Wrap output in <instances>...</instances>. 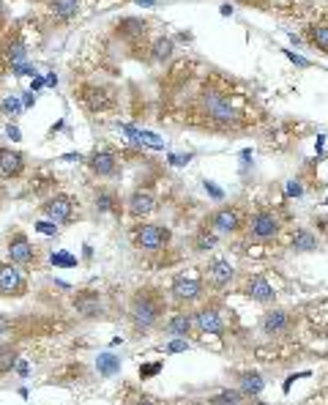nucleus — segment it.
Masks as SVG:
<instances>
[{
  "label": "nucleus",
  "instance_id": "27",
  "mask_svg": "<svg viewBox=\"0 0 328 405\" xmlns=\"http://www.w3.org/2000/svg\"><path fill=\"white\" fill-rule=\"evenodd\" d=\"M290 249H293V252H315V249H318V239H315V233L298 228V230L293 233V239H290Z\"/></svg>",
  "mask_w": 328,
  "mask_h": 405
},
{
  "label": "nucleus",
  "instance_id": "9",
  "mask_svg": "<svg viewBox=\"0 0 328 405\" xmlns=\"http://www.w3.org/2000/svg\"><path fill=\"white\" fill-rule=\"evenodd\" d=\"M8 263L14 266H36V246L22 230H14L8 239Z\"/></svg>",
  "mask_w": 328,
  "mask_h": 405
},
{
  "label": "nucleus",
  "instance_id": "26",
  "mask_svg": "<svg viewBox=\"0 0 328 405\" xmlns=\"http://www.w3.org/2000/svg\"><path fill=\"white\" fill-rule=\"evenodd\" d=\"M93 203H96V211L99 214H121V200L110 189H99Z\"/></svg>",
  "mask_w": 328,
  "mask_h": 405
},
{
  "label": "nucleus",
  "instance_id": "17",
  "mask_svg": "<svg viewBox=\"0 0 328 405\" xmlns=\"http://www.w3.org/2000/svg\"><path fill=\"white\" fill-rule=\"evenodd\" d=\"M115 33L123 39V41H140L148 36V22L140 19V17H123L115 22Z\"/></svg>",
  "mask_w": 328,
  "mask_h": 405
},
{
  "label": "nucleus",
  "instance_id": "4",
  "mask_svg": "<svg viewBox=\"0 0 328 405\" xmlns=\"http://www.w3.org/2000/svg\"><path fill=\"white\" fill-rule=\"evenodd\" d=\"M134 246L137 249H145V252H159L164 249L170 239H172V233H170V228H164V225H154V222H145V225H137L134 228Z\"/></svg>",
  "mask_w": 328,
  "mask_h": 405
},
{
  "label": "nucleus",
  "instance_id": "45",
  "mask_svg": "<svg viewBox=\"0 0 328 405\" xmlns=\"http://www.w3.org/2000/svg\"><path fill=\"white\" fill-rule=\"evenodd\" d=\"M238 3H246V6H254V8H268L271 0H238Z\"/></svg>",
  "mask_w": 328,
  "mask_h": 405
},
{
  "label": "nucleus",
  "instance_id": "16",
  "mask_svg": "<svg viewBox=\"0 0 328 405\" xmlns=\"http://www.w3.org/2000/svg\"><path fill=\"white\" fill-rule=\"evenodd\" d=\"M244 293L249 299H254V302H260V304H271L274 299H276V290H274V285L265 279V277H260V274H254V277H249L244 282Z\"/></svg>",
  "mask_w": 328,
  "mask_h": 405
},
{
  "label": "nucleus",
  "instance_id": "22",
  "mask_svg": "<svg viewBox=\"0 0 328 405\" xmlns=\"http://www.w3.org/2000/svg\"><path fill=\"white\" fill-rule=\"evenodd\" d=\"M192 315H186V313H175V315H170L167 321H164V334L167 337H172V339H183V337H189L192 334Z\"/></svg>",
  "mask_w": 328,
  "mask_h": 405
},
{
  "label": "nucleus",
  "instance_id": "53",
  "mask_svg": "<svg viewBox=\"0 0 328 405\" xmlns=\"http://www.w3.org/2000/svg\"><path fill=\"white\" fill-rule=\"evenodd\" d=\"M0 19H3V0H0Z\"/></svg>",
  "mask_w": 328,
  "mask_h": 405
},
{
  "label": "nucleus",
  "instance_id": "33",
  "mask_svg": "<svg viewBox=\"0 0 328 405\" xmlns=\"http://www.w3.org/2000/svg\"><path fill=\"white\" fill-rule=\"evenodd\" d=\"M126 405H159L156 403V397H151V395H137V392H126Z\"/></svg>",
  "mask_w": 328,
  "mask_h": 405
},
{
  "label": "nucleus",
  "instance_id": "2",
  "mask_svg": "<svg viewBox=\"0 0 328 405\" xmlns=\"http://www.w3.org/2000/svg\"><path fill=\"white\" fill-rule=\"evenodd\" d=\"M167 302L159 293V288H140L134 290L132 302H129V324L134 328V334H145L162 321Z\"/></svg>",
  "mask_w": 328,
  "mask_h": 405
},
{
  "label": "nucleus",
  "instance_id": "48",
  "mask_svg": "<svg viewBox=\"0 0 328 405\" xmlns=\"http://www.w3.org/2000/svg\"><path fill=\"white\" fill-rule=\"evenodd\" d=\"M6 135H8V137H11L14 143H17V140H22V137H19V129H17V126H8V129H6Z\"/></svg>",
  "mask_w": 328,
  "mask_h": 405
},
{
  "label": "nucleus",
  "instance_id": "14",
  "mask_svg": "<svg viewBox=\"0 0 328 405\" xmlns=\"http://www.w3.org/2000/svg\"><path fill=\"white\" fill-rule=\"evenodd\" d=\"M0 58H3V63H6L8 69L17 66V63H25V61H28V44L22 41L19 33L8 36V39L0 44Z\"/></svg>",
  "mask_w": 328,
  "mask_h": 405
},
{
  "label": "nucleus",
  "instance_id": "52",
  "mask_svg": "<svg viewBox=\"0 0 328 405\" xmlns=\"http://www.w3.org/2000/svg\"><path fill=\"white\" fill-rule=\"evenodd\" d=\"M249 405H271V403H265V400H257V397H252V403Z\"/></svg>",
  "mask_w": 328,
  "mask_h": 405
},
{
  "label": "nucleus",
  "instance_id": "7",
  "mask_svg": "<svg viewBox=\"0 0 328 405\" xmlns=\"http://www.w3.org/2000/svg\"><path fill=\"white\" fill-rule=\"evenodd\" d=\"M74 208H77V203H74L72 195H55L47 203H41L44 217L50 222H55V225H69L74 219Z\"/></svg>",
  "mask_w": 328,
  "mask_h": 405
},
{
  "label": "nucleus",
  "instance_id": "39",
  "mask_svg": "<svg viewBox=\"0 0 328 405\" xmlns=\"http://www.w3.org/2000/svg\"><path fill=\"white\" fill-rule=\"evenodd\" d=\"M203 186H205V192L214 197V200H222L225 197V192H222V186H216L214 181H203Z\"/></svg>",
  "mask_w": 328,
  "mask_h": 405
},
{
  "label": "nucleus",
  "instance_id": "10",
  "mask_svg": "<svg viewBox=\"0 0 328 405\" xmlns=\"http://www.w3.org/2000/svg\"><path fill=\"white\" fill-rule=\"evenodd\" d=\"M28 293V282L14 263H0V296L19 299Z\"/></svg>",
  "mask_w": 328,
  "mask_h": 405
},
{
  "label": "nucleus",
  "instance_id": "24",
  "mask_svg": "<svg viewBox=\"0 0 328 405\" xmlns=\"http://www.w3.org/2000/svg\"><path fill=\"white\" fill-rule=\"evenodd\" d=\"M263 389H265V381H263L260 373H254V370L241 373V378H238V392H241L244 397H260Z\"/></svg>",
  "mask_w": 328,
  "mask_h": 405
},
{
  "label": "nucleus",
  "instance_id": "42",
  "mask_svg": "<svg viewBox=\"0 0 328 405\" xmlns=\"http://www.w3.org/2000/svg\"><path fill=\"white\" fill-rule=\"evenodd\" d=\"M307 405H328V389L318 392L315 397H309V403H307Z\"/></svg>",
  "mask_w": 328,
  "mask_h": 405
},
{
  "label": "nucleus",
  "instance_id": "13",
  "mask_svg": "<svg viewBox=\"0 0 328 405\" xmlns=\"http://www.w3.org/2000/svg\"><path fill=\"white\" fill-rule=\"evenodd\" d=\"M88 167H90L93 175L110 178V175L118 172V157H115V151H110V148H96V151L88 157Z\"/></svg>",
  "mask_w": 328,
  "mask_h": 405
},
{
  "label": "nucleus",
  "instance_id": "25",
  "mask_svg": "<svg viewBox=\"0 0 328 405\" xmlns=\"http://www.w3.org/2000/svg\"><path fill=\"white\" fill-rule=\"evenodd\" d=\"M307 41L315 47V50H320V52H326L328 55V22H312V25H307Z\"/></svg>",
  "mask_w": 328,
  "mask_h": 405
},
{
  "label": "nucleus",
  "instance_id": "55",
  "mask_svg": "<svg viewBox=\"0 0 328 405\" xmlns=\"http://www.w3.org/2000/svg\"><path fill=\"white\" fill-rule=\"evenodd\" d=\"M326 203H328V200H326Z\"/></svg>",
  "mask_w": 328,
  "mask_h": 405
},
{
  "label": "nucleus",
  "instance_id": "35",
  "mask_svg": "<svg viewBox=\"0 0 328 405\" xmlns=\"http://www.w3.org/2000/svg\"><path fill=\"white\" fill-rule=\"evenodd\" d=\"M36 230L44 233V236H55V233H58V225L50 222V219H41V222H36Z\"/></svg>",
  "mask_w": 328,
  "mask_h": 405
},
{
  "label": "nucleus",
  "instance_id": "38",
  "mask_svg": "<svg viewBox=\"0 0 328 405\" xmlns=\"http://www.w3.org/2000/svg\"><path fill=\"white\" fill-rule=\"evenodd\" d=\"M11 72L17 75V77H25V75H30V77H36L39 72L33 69V66H28V63H17V66H11Z\"/></svg>",
  "mask_w": 328,
  "mask_h": 405
},
{
  "label": "nucleus",
  "instance_id": "11",
  "mask_svg": "<svg viewBox=\"0 0 328 405\" xmlns=\"http://www.w3.org/2000/svg\"><path fill=\"white\" fill-rule=\"evenodd\" d=\"M154 208H156V195H154L151 186H137V189L129 195V200H126V211H129V217H134V219L151 217Z\"/></svg>",
  "mask_w": 328,
  "mask_h": 405
},
{
  "label": "nucleus",
  "instance_id": "28",
  "mask_svg": "<svg viewBox=\"0 0 328 405\" xmlns=\"http://www.w3.org/2000/svg\"><path fill=\"white\" fill-rule=\"evenodd\" d=\"M96 370H99L101 378H112L115 373H121V359L112 356V353H101V356L96 359Z\"/></svg>",
  "mask_w": 328,
  "mask_h": 405
},
{
  "label": "nucleus",
  "instance_id": "29",
  "mask_svg": "<svg viewBox=\"0 0 328 405\" xmlns=\"http://www.w3.org/2000/svg\"><path fill=\"white\" fill-rule=\"evenodd\" d=\"M244 395L238 389H222L219 395L208 397V405H244Z\"/></svg>",
  "mask_w": 328,
  "mask_h": 405
},
{
  "label": "nucleus",
  "instance_id": "43",
  "mask_svg": "<svg viewBox=\"0 0 328 405\" xmlns=\"http://www.w3.org/2000/svg\"><path fill=\"white\" fill-rule=\"evenodd\" d=\"M301 192H304V186H301L298 181H287V195H290V197H298Z\"/></svg>",
  "mask_w": 328,
  "mask_h": 405
},
{
  "label": "nucleus",
  "instance_id": "51",
  "mask_svg": "<svg viewBox=\"0 0 328 405\" xmlns=\"http://www.w3.org/2000/svg\"><path fill=\"white\" fill-rule=\"evenodd\" d=\"M156 3H159V0H137V6H148V8L156 6Z\"/></svg>",
  "mask_w": 328,
  "mask_h": 405
},
{
  "label": "nucleus",
  "instance_id": "19",
  "mask_svg": "<svg viewBox=\"0 0 328 405\" xmlns=\"http://www.w3.org/2000/svg\"><path fill=\"white\" fill-rule=\"evenodd\" d=\"M25 172V154L0 146V175L3 178H19Z\"/></svg>",
  "mask_w": 328,
  "mask_h": 405
},
{
  "label": "nucleus",
  "instance_id": "18",
  "mask_svg": "<svg viewBox=\"0 0 328 405\" xmlns=\"http://www.w3.org/2000/svg\"><path fill=\"white\" fill-rule=\"evenodd\" d=\"M233 274H236V268H233L230 260H225V257H214V260H208V266H205L208 285H214V288H225V285L233 279Z\"/></svg>",
  "mask_w": 328,
  "mask_h": 405
},
{
  "label": "nucleus",
  "instance_id": "30",
  "mask_svg": "<svg viewBox=\"0 0 328 405\" xmlns=\"http://www.w3.org/2000/svg\"><path fill=\"white\" fill-rule=\"evenodd\" d=\"M216 241H219L216 233H214V230L208 233V228H203V230L197 233V239H194V252H211V249L216 246Z\"/></svg>",
  "mask_w": 328,
  "mask_h": 405
},
{
  "label": "nucleus",
  "instance_id": "23",
  "mask_svg": "<svg viewBox=\"0 0 328 405\" xmlns=\"http://www.w3.org/2000/svg\"><path fill=\"white\" fill-rule=\"evenodd\" d=\"M172 55H175V41H172L170 36H159V39H154L151 52H148V58H151L154 63L164 66L167 61H172Z\"/></svg>",
  "mask_w": 328,
  "mask_h": 405
},
{
  "label": "nucleus",
  "instance_id": "49",
  "mask_svg": "<svg viewBox=\"0 0 328 405\" xmlns=\"http://www.w3.org/2000/svg\"><path fill=\"white\" fill-rule=\"evenodd\" d=\"M33 104H36V96H33V90H30V93L25 96V104H22V107H33Z\"/></svg>",
  "mask_w": 328,
  "mask_h": 405
},
{
  "label": "nucleus",
  "instance_id": "20",
  "mask_svg": "<svg viewBox=\"0 0 328 405\" xmlns=\"http://www.w3.org/2000/svg\"><path fill=\"white\" fill-rule=\"evenodd\" d=\"M260 326H263V334H268V337H282V334L290 331L293 318H290L285 310H271V313L263 315V324Z\"/></svg>",
  "mask_w": 328,
  "mask_h": 405
},
{
  "label": "nucleus",
  "instance_id": "12",
  "mask_svg": "<svg viewBox=\"0 0 328 405\" xmlns=\"http://www.w3.org/2000/svg\"><path fill=\"white\" fill-rule=\"evenodd\" d=\"M172 299L181 302V304H194L203 299V282L197 277H178L172 282Z\"/></svg>",
  "mask_w": 328,
  "mask_h": 405
},
{
  "label": "nucleus",
  "instance_id": "34",
  "mask_svg": "<svg viewBox=\"0 0 328 405\" xmlns=\"http://www.w3.org/2000/svg\"><path fill=\"white\" fill-rule=\"evenodd\" d=\"M52 266H66V268H72V266H77V257L74 255H69V252H52Z\"/></svg>",
  "mask_w": 328,
  "mask_h": 405
},
{
  "label": "nucleus",
  "instance_id": "5",
  "mask_svg": "<svg viewBox=\"0 0 328 405\" xmlns=\"http://www.w3.org/2000/svg\"><path fill=\"white\" fill-rule=\"evenodd\" d=\"M77 96H80L82 107L90 110V112H104V110H110L115 104V93L110 88H104V85H96V82L80 85Z\"/></svg>",
  "mask_w": 328,
  "mask_h": 405
},
{
  "label": "nucleus",
  "instance_id": "54",
  "mask_svg": "<svg viewBox=\"0 0 328 405\" xmlns=\"http://www.w3.org/2000/svg\"><path fill=\"white\" fill-rule=\"evenodd\" d=\"M287 3H298V0H287Z\"/></svg>",
  "mask_w": 328,
  "mask_h": 405
},
{
  "label": "nucleus",
  "instance_id": "50",
  "mask_svg": "<svg viewBox=\"0 0 328 405\" xmlns=\"http://www.w3.org/2000/svg\"><path fill=\"white\" fill-rule=\"evenodd\" d=\"M17 373H19V375H28V364H25V362H17Z\"/></svg>",
  "mask_w": 328,
  "mask_h": 405
},
{
  "label": "nucleus",
  "instance_id": "47",
  "mask_svg": "<svg viewBox=\"0 0 328 405\" xmlns=\"http://www.w3.org/2000/svg\"><path fill=\"white\" fill-rule=\"evenodd\" d=\"M61 159H63V162H82L85 157H82V154H63Z\"/></svg>",
  "mask_w": 328,
  "mask_h": 405
},
{
  "label": "nucleus",
  "instance_id": "15",
  "mask_svg": "<svg viewBox=\"0 0 328 405\" xmlns=\"http://www.w3.org/2000/svg\"><path fill=\"white\" fill-rule=\"evenodd\" d=\"M74 310L80 313L82 318H101L104 315V302H101V296L96 293V290H80L77 296H74Z\"/></svg>",
  "mask_w": 328,
  "mask_h": 405
},
{
  "label": "nucleus",
  "instance_id": "37",
  "mask_svg": "<svg viewBox=\"0 0 328 405\" xmlns=\"http://www.w3.org/2000/svg\"><path fill=\"white\" fill-rule=\"evenodd\" d=\"M282 52H285V58H287V61H293V63H296V66H301V69H309V66H312V63H309L307 58H301V55H296L293 50H282Z\"/></svg>",
  "mask_w": 328,
  "mask_h": 405
},
{
  "label": "nucleus",
  "instance_id": "6",
  "mask_svg": "<svg viewBox=\"0 0 328 405\" xmlns=\"http://www.w3.org/2000/svg\"><path fill=\"white\" fill-rule=\"evenodd\" d=\"M244 225H246V222H244V211H241V208H236V206L216 208V211L208 217V228H211L214 233H225V236H230V233H238Z\"/></svg>",
  "mask_w": 328,
  "mask_h": 405
},
{
  "label": "nucleus",
  "instance_id": "21",
  "mask_svg": "<svg viewBox=\"0 0 328 405\" xmlns=\"http://www.w3.org/2000/svg\"><path fill=\"white\" fill-rule=\"evenodd\" d=\"M82 8V0H47V11L55 22H72Z\"/></svg>",
  "mask_w": 328,
  "mask_h": 405
},
{
  "label": "nucleus",
  "instance_id": "8",
  "mask_svg": "<svg viewBox=\"0 0 328 405\" xmlns=\"http://www.w3.org/2000/svg\"><path fill=\"white\" fill-rule=\"evenodd\" d=\"M192 324L197 326L200 334H208V337H222V334H225V318H222V310H219L216 304L200 307V310L192 315Z\"/></svg>",
  "mask_w": 328,
  "mask_h": 405
},
{
  "label": "nucleus",
  "instance_id": "46",
  "mask_svg": "<svg viewBox=\"0 0 328 405\" xmlns=\"http://www.w3.org/2000/svg\"><path fill=\"white\" fill-rule=\"evenodd\" d=\"M236 11V6H233V0H227V3H222V17H230Z\"/></svg>",
  "mask_w": 328,
  "mask_h": 405
},
{
  "label": "nucleus",
  "instance_id": "40",
  "mask_svg": "<svg viewBox=\"0 0 328 405\" xmlns=\"http://www.w3.org/2000/svg\"><path fill=\"white\" fill-rule=\"evenodd\" d=\"M186 348H189L186 339H172V342L164 348V353H181V350H186Z\"/></svg>",
  "mask_w": 328,
  "mask_h": 405
},
{
  "label": "nucleus",
  "instance_id": "1",
  "mask_svg": "<svg viewBox=\"0 0 328 405\" xmlns=\"http://www.w3.org/2000/svg\"><path fill=\"white\" fill-rule=\"evenodd\" d=\"M194 110L200 115V124L211 126V129H236L238 126V107L233 101V96L227 90H219L214 85L200 88Z\"/></svg>",
  "mask_w": 328,
  "mask_h": 405
},
{
  "label": "nucleus",
  "instance_id": "36",
  "mask_svg": "<svg viewBox=\"0 0 328 405\" xmlns=\"http://www.w3.org/2000/svg\"><path fill=\"white\" fill-rule=\"evenodd\" d=\"M159 370H162V362H154V364H143V367H140V378H143V381H148V378H151V375H156Z\"/></svg>",
  "mask_w": 328,
  "mask_h": 405
},
{
  "label": "nucleus",
  "instance_id": "41",
  "mask_svg": "<svg viewBox=\"0 0 328 405\" xmlns=\"http://www.w3.org/2000/svg\"><path fill=\"white\" fill-rule=\"evenodd\" d=\"M189 162H192V154H170V164H175V167H183Z\"/></svg>",
  "mask_w": 328,
  "mask_h": 405
},
{
  "label": "nucleus",
  "instance_id": "32",
  "mask_svg": "<svg viewBox=\"0 0 328 405\" xmlns=\"http://www.w3.org/2000/svg\"><path fill=\"white\" fill-rule=\"evenodd\" d=\"M0 110H3V115H11V118H14V115H19V112H22V104H19V99H17V96H6V99H3V104H0Z\"/></svg>",
  "mask_w": 328,
  "mask_h": 405
},
{
  "label": "nucleus",
  "instance_id": "3",
  "mask_svg": "<svg viewBox=\"0 0 328 405\" xmlns=\"http://www.w3.org/2000/svg\"><path fill=\"white\" fill-rule=\"evenodd\" d=\"M279 217L271 211V208H257L249 222H246V230H249V239L254 241H271L279 236Z\"/></svg>",
  "mask_w": 328,
  "mask_h": 405
},
{
  "label": "nucleus",
  "instance_id": "44",
  "mask_svg": "<svg viewBox=\"0 0 328 405\" xmlns=\"http://www.w3.org/2000/svg\"><path fill=\"white\" fill-rule=\"evenodd\" d=\"M8 331H11V321H8V318L0 313V337H6Z\"/></svg>",
  "mask_w": 328,
  "mask_h": 405
},
{
  "label": "nucleus",
  "instance_id": "31",
  "mask_svg": "<svg viewBox=\"0 0 328 405\" xmlns=\"http://www.w3.org/2000/svg\"><path fill=\"white\" fill-rule=\"evenodd\" d=\"M11 367H17V350L6 345L0 348V373H11Z\"/></svg>",
  "mask_w": 328,
  "mask_h": 405
}]
</instances>
